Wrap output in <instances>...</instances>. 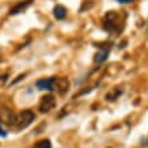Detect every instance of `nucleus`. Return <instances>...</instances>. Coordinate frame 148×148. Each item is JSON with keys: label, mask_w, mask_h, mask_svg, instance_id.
<instances>
[{"label": "nucleus", "mask_w": 148, "mask_h": 148, "mask_svg": "<svg viewBox=\"0 0 148 148\" xmlns=\"http://www.w3.org/2000/svg\"><path fill=\"white\" fill-rule=\"evenodd\" d=\"M56 106V98L53 95H45L40 102V112L41 113H48Z\"/></svg>", "instance_id": "7ed1b4c3"}, {"label": "nucleus", "mask_w": 148, "mask_h": 148, "mask_svg": "<svg viewBox=\"0 0 148 148\" xmlns=\"http://www.w3.org/2000/svg\"><path fill=\"white\" fill-rule=\"evenodd\" d=\"M110 49H112V45H108L105 49H102L101 52H98V53L95 54V63H102V61H105L106 58H108V54L109 52H110Z\"/></svg>", "instance_id": "423d86ee"}, {"label": "nucleus", "mask_w": 148, "mask_h": 148, "mask_svg": "<svg viewBox=\"0 0 148 148\" xmlns=\"http://www.w3.org/2000/svg\"><path fill=\"white\" fill-rule=\"evenodd\" d=\"M118 3H122V4H126V3H132L133 0H117Z\"/></svg>", "instance_id": "9d476101"}, {"label": "nucleus", "mask_w": 148, "mask_h": 148, "mask_svg": "<svg viewBox=\"0 0 148 148\" xmlns=\"http://www.w3.org/2000/svg\"><path fill=\"white\" fill-rule=\"evenodd\" d=\"M37 87L40 90H56V77H48V79H41L37 82Z\"/></svg>", "instance_id": "20e7f679"}, {"label": "nucleus", "mask_w": 148, "mask_h": 148, "mask_svg": "<svg viewBox=\"0 0 148 148\" xmlns=\"http://www.w3.org/2000/svg\"><path fill=\"white\" fill-rule=\"evenodd\" d=\"M68 86H69V83L67 79H56V90L58 92H61V94L65 92L68 90Z\"/></svg>", "instance_id": "6e6552de"}, {"label": "nucleus", "mask_w": 148, "mask_h": 148, "mask_svg": "<svg viewBox=\"0 0 148 148\" xmlns=\"http://www.w3.org/2000/svg\"><path fill=\"white\" fill-rule=\"evenodd\" d=\"M5 135H7V133L4 132V129H3V128L0 126V136H5Z\"/></svg>", "instance_id": "9b49d317"}, {"label": "nucleus", "mask_w": 148, "mask_h": 148, "mask_svg": "<svg viewBox=\"0 0 148 148\" xmlns=\"http://www.w3.org/2000/svg\"><path fill=\"white\" fill-rule=\"evenodd\" d=\"M118 14L116 11H110V12L106 14V18H105V22H103V27L110 33L114 32H120L121 30V25L118 23Z\"/></svg>", "instance_id": "f03ea898"}, {"label": "nucleus", "mask_w": 148, "mask_h": 148, "mask_svg": "<svg viewBox=\"0 0 148 148\" xmlns=\"http://www.w3.org/2000/svg\"><path fill=\"white\" fill-rule=\"evenodd\" d=\"M53 14H54V16H56V19H64L67 16V10H65L64 5L57 4L53 8Z\"/></svg>", "instance_id": "0eeeda50"}, {"label": "nucleus", "mask_w": 148, "mask_h": 148, "mask_svg": "<svg viewBox=\"0 0 148 148\" xmlns=\"http://www.w3.org/2000/svg\"><path fill=\"white\" fill-rule=\"evenodd\" d=\"M33 3V0H25V1H19L18 4H15L12 8L10 10V15H16V14L22 12L23 10H26L29 5Z\"/></svg>", "instance_id": "39448f33"}, {"label": "nucleus", "mask_w": 148, "mask_h": 148, "mask_svg": "<svg viewBox=\"0 0 148 148\" xmlns=\"http://www.w3.org/2000/svg\"><path fill=\"white\" fill-rule=\"evenodd\" d=\"M34 148H52V144H50L49 140H41L36 144Z\"/></svg>", "instance_id": "1a4fd4ad"}, {"label": "nucleus", "mask_w": 148, "mask_h": 148, "mask_svg": "<svg viewBox=\"0 0 148 148\" xmlns=\"http://www.w3.org/2000/svg\"><path fill=\"white\" fill-rule=\"evenodd\" d=\"M34 118H36V114L32 110H23V112L19 113L18 116H15L12 125L16 130H23L34 121Z\"/></svg>", "instance_id": "f257e3e1"}]
</instances>
